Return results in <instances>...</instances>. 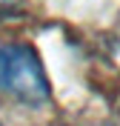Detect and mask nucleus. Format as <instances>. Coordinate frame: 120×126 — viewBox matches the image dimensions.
Segmentation results:
<instances>
[{
  "instance_id": "obj_1",
  "label": "nucleus",
  "mask_w": 120,
  "mask_h": 126,
  "mask_svg": "<svg viewBox=\"0 0 120 126\" xmlns=\"http://www.w3.org/2000/svg\"><path fill=\"white\" fill-rule=\"evenodd\" d=\"M0 92L20 103H46L52 97L46 69L34 49L23 43L0 46Z\"/></svg>"
}]
</instances>
